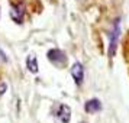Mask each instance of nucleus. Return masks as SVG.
<instances>
[{
    "label": "nucleus",
    "mask_w": 129,
    "mask_h": 123,
    "mask_svg": "<svg viewBox=\"0 0 129 123\" xmlns=\"http://www.w3.org/2000/svg\"><path fill=\"white\" fill-rule=\"evenodd\" d=\"M48 59H49L55 67H58V68H62V67H65V64H67V57H65V54L62 52V51H59V49H49V51H48Z\"/></svg>",
    "instance_id": "nucleus-1"
},
{
    "label": "nucleus",
    "mask_w": 129,
    "mask_h": 123,
    "mask_svg": "<svg viewBox=\"0 0 129 123\" xmlns=\"http://www.w3.org/2000/svg\"><path fill=\"white\" fill-rule=\"evenodd\" d=\"M23 15H25V10H23V6H22V5L13 6L12 10H10V16H12V19L15 20V22H18V23H22Z\"/></svg>",
    "instance_id": "nucleus-5"
},
{
    "label": "nucleus",
    "mask_w": 129,
    "mask_h": 123,
    "mask_svg": "<svg viewBox=\"0 0 129 123\" xmlns=\"http://www.w3.org/2000/svg\"><path fill=\"white\" fill-rule=\"evenodd\" d=\"M55 116H57V119L59 120V123H68L70 119H71V109L65 104H59Z\"/></svg>",
    "instance_id": "nucleus-3"
},
{
    "label": "nucleus",
    "mask_w": 129,
    "mask_h": 123,
    "mask_svg": "<svg viewBox=\"0 0 129 123\" xmlns=\"http://www.w3.org/2000/svg\"><path fill=\"white\" fill-rule=\"evenodd\" d=\"M71 75L74 78L77 86H80L83 83V78H84V68L80 62H76V64L71 67Z\"/></svg>",
    "instance_id": "nucleus-4"
},
{
    "label": "nucleus",
    "mask_w": 129,
    "mask_h": 123,
    "mask_svg": "<svg viewBox=\"0 0 129 123\" xmlns=\"http://www.w3.org/2000/svg\"><path fill=\"white\" fill-rule=\"evenodd\" d=\"M117 41H119V20L115 22L113 30L110 33V45H109V57L113 58L116 54V48H117Z\"/></svg>",
    "instance_id": "nucleus-2"
},
{
    "label": "nucleus",
    "mask_w": 129,
    "mask_h": 123,
    "mask_svg": "<svg viewBox=\"0 0 129 123\" xmlns=\"http://www.w3.org/2000/svg\"><path fill=\"white\" fill-rule=\"evenodd\" d=\"M84 109H86L87 113H96V111L102 110V104H100V101L97 99H93V100H88L87 103H86Z\"/></svg>",
    "instance_id": "nucleus-6"
},
{
    "label": "nucleus",
    "mask_w": 129,
    "mask_h": 123,
    "mask_svg": "<svg viewBox=\"0 0 129 123\" xmlns=\"http://www.w3.org/2000/svg\"><path fill=\"white\" fill-rule=\"evenodd\" d=\"M26 67L29 68L30 72H38V61L35 57H28L26 59Z\"/></svg>",
    "instance_id": "nucleus-7"
},
{
    "label": "nucleus",
    "mask_w": 129,
    "mask_h": 123,
    "mask_svg": "<svg viewBox=\"0 0 129 123\" xmlns=\"http://www.w3.org/2000/svg\"><path fill=\"white\" fill-rule=\"evenodd\" d=\"M0 57H2V58H3V59H5V61H6V57H5V52H3L2 49H0Z\"/></svg>",
    "instance_id": "nucleus-9"
},
{
    "label": "nucleus",
    "mask_w": 129,
    "mask_h": 123,
    "mask_svg": "<svg viewBox=\"0 0 129 123\" xmlns=\"http://www.w3.org/2000/svg\"><path fill=\"white\" fill-rule=\"evenodd\" d=\"M5 90H6V84L3 83V84H0V94L5 93Z\"/></svg>",
    "instance_id": "nucleus-8"
}]
</instances>
